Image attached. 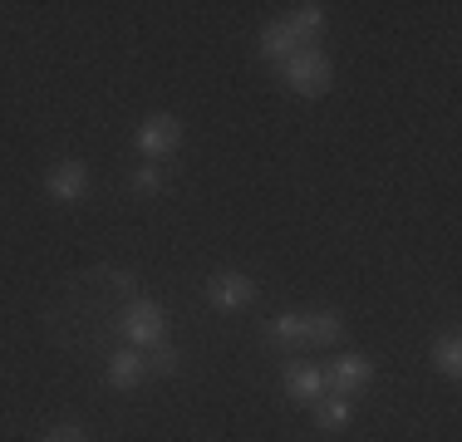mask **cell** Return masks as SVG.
<instances>
[{"label": "cell", "mask_w": 462, "mask_h": 442, "mask_svg": "<svg viewBox=\"0 0 462 442\" xmlns=\"http://www.w3.org/2000/svg\"><path fill=\"white\" fill-rule=\"evenodd\" d=\"M202 290H207V300H212L217 309H246L251 300H256V281L241 275V271H217Z\"/></svg>", "instance_id": "cell-7"}, {"label": "cell", "mask_w": 462, "mask_h": 442, "mask_svg": "<svg viewBox=\"0 0 462 442\" xmlns=\"http://www.w3.org/2000/svg\"><path fill=\"white\" fill-rule=\"evenodd\" d=\"M45 197L50 202H84V197H89V168L74 162V158L54 162L45 172Z\"/></svg>", "instance_id": "cell-6"}, {"label": "cell", "mask_w": 462, "mask_h": 442, "mask_svg": "<svg viewBox=\"0 0 462 442\" xmlns=\"http://www.w3.org/2000/svg\"><path fill=\"white\" fill-rule=\"evenodd\" d=\"M104 379H108V389L128 393V389H138V383L148 379V359H143L138 349H114L108 364H104Z\"/></svg>", "instance_id": "cell-8"}, {"label": "cell", "mask_w": 462, "mask_h": 442, "mask_svg": "<svg viewBox=\"0 0 462 442\" xmlns=\"http://www.w3.org/2000/svg\"><path fill=\"white\" fill-rule=\"evenodd\" d=\"M118 335L152 349L158 339H168V315H162L158 300H128L124 309H118Z\"/></svg>", "instance_id": "cell-3"}, {"label": "cell", "mask_w": 462, "mask_h": 442, "mask_svg": "<svg viewBox=\"0 0 462 442\" xmlns=\"http://www.w3.org/2000/svg\"><path fill=\"white\" fill-rule=\"evenodd\" d=\"M285 25L295 30V40H300L305 50H315V40H320V30H325V10L320 5H291Z\"/></svg>", "instance_id": "cell-13"}, {"label": "cell", "mask_w": 462, "mask_h": 442, "mask_svg": "<svg viewBox=\"0 0 462 442\" xmlns=\"http://www.w3.org/2000/svg\"><path fill=\"white\" fill-rule=\"evenodd\" d=\"M433 369L443 373V379H457V373H462V339L457 335L433 339Z\"/></svg>", "instance_id": "cell-15"}, {"label": "cell", "mask_w": 462, "mask_h": 442, "mask_svg": "<svg viewBox=\"0 0 462 442\" xmlns=\"http://www.w3.org/2000/svg\"><path fill=\"white\" fill-rule=\"evenodd\" d=\"M285 393L295 398V403H315V398H325V369L310 359H291L285 364Z\"/></svg>", "instance_id": "cell-9"}, {"label": "cell", "mask_w": 462, "mask_h": 442, "mask_svg": "<svg viewBox=\"0 0 462 442\" xmlns=\"http://www.w3.org/2000/svg\"><path fill=\"white\" fill-rule=\"evenodd\" d=\"M266 339L281 349H300L305 345V315H276L266 325Z\"/></svg>", "instance_id": "cell-14"}, {"label": "cell", "mask_w": 462, "mask_h": 442, "mask_svg": "<svg viewBox=\"0 0 462 442\" xmlns=\"http://www.w3.org/2000/svg\"><path fill=\"white\" fill-rule=\"evenodd\" d=\"M45 442H89L84 437V428H74V423H64V428H50Z\"/></svg>", "instance_id": "cell-18"}, {"label": "cell", "mask_w": 462, "mask_h": 442, "mask_svg": "<svg viewBox=\"0 0 462 442\" xmlns=\"http://www.w3.org/2000/svg\"><path fill=\"white\" fill-rule=\"evenodd\" d=\"M339 339H345L339 309H310L305 315V345H339Z\"/></svg>", "instance_id": "cell-11"}, {"label": "cell", "mask_w": 462, "mask_h": 442, "mask_svg": "<svg viewBox=\"0 0 462 442\" xmlns=\"http://www.w3.org/2000/svg\"><path fill=\"white\" fill-rule=\"evenodd\" d=\"M128 182H134V192L152 197V192H162V182H168V177H162L158 162H143V168H134V177H128Z\"/></svg>", "instance_id": "cell-17"}, {"label": "cell", "mask_w": 462, "mask_h": 442, "mask_svg": "<svg viewBox=\"0 0 462 442\" xmlns=\"http://www.w3.org/2000/svg\"><path fill=\"white\" fill-rule=\"evenodd\" d=\"M369 383H374V359L369 354H339V359L325 369V393H339V398H349V403H355Z\"/></svg>", "instance_id": "cell-4"}, {"label": "cell", "mask_w": 462, "mask_h": 442, "mask_svg": "<svg viewBox=\"0 0 462 442\" xmlns=\"http://www.w3.org/2000/svg\"><path fill=\"white\" fill-rule=\"evenodd\" d=\"M74 295V319H79L89 335H84V354H98L108 339V329H118V305L134 300V271H118V265H98L84 271L74 281H64Z\"/></svg>", "instance_id": "cell-1"}, {"label": "cell", "mask_w": 462, "mask_h": 442, "mask_svg": "<svg viewBox=\"0 0 462 442\" xmlns=\"http://www.w3.org/2000/svg\"><path fill=\"white\" fill-rule=\"evenodd\" d=\"M310 408H315V428H325V433H339V428H349V418H355V403L339 398V393L315 398Z\"/></svg>", "instance_id": "cell-12"}, {"label": "cell", "mask_w": 462, "mask_h": 442, "mask_svg": "<svg viewBox=\"0 0 462 442\" xmlns=\"http://www.w3.org/2000/svg\"><path fill=\"white\" fill-rule=\"evenodd\" d=\"M148 369H152V373H178V369H182V354H178V345L158 339V345H152V354H148Z\"/></svg>", "instance_id": "cell-16"}, {"label": "cell", "mask_w": 462, "mask_h": 442, "mask_svg": "<svg viewBox=\"0 0 462 442\" xmlns=\"http://www.w3.org/2000/svg\"><path fill=\"white\" fill-rule=\"evenodd\" d=\"M281 74H285V88H295L300 98H320V94H329V84H335V64H329L320 50H295L291 60L281 64Z\"/></svg>", "instance_id": "cell-2"}, {"label": "cell", "mask_w": 462, "mask_h": 442, "mask_svg": "<svg viewBox=\"0 0 462 442\" xmlns=\"http://www.w3.org/2000/svg\"><path fill=\"white\" fill-rule=\"evenodd\" d=\"M182 148V124L172 114H148L138 124V152L148 162H162V158H172V152Z\"/></svg>", "instance_id": "cell-5"}, {"label": "cell", "mask_w": 462, "mask_h": 442, "mask_svg": "<svg viewBox=\"0 0 462 442\" xmlns=\"http://www.w3.org/2000/svg\"><path fill=\"white\" fill-rule=\"evenodd\" d=\"M295 50H305V44L295 40V30L285 25V20H271V25L261 30V60H271V64H285Z\"/></svg>", "instance_id": "cell-10"}]
</instances>
